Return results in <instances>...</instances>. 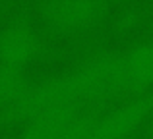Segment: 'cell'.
<instances>
[{"mask_svg":"<svg viewBox=\"0 0 153 139\" xmlns=\"http://www.w3.org/2000/svg\"><path fill=\"white\" fill-rule=\"evenodd\" d=\"M153 95L134 97L99 116H87L79 139H122L140 124L151 120Z\"/></svg>","mask_w":153,"mask_h":139,"instance_id":"cell-1","label":"cell"},{"mask_svg":"<svg viewBox=\"0 0 153 139\" xmlns=\"http://www.w3.org/2000/svg\"><path fill=\"white\" fill-rule=\"evenodd\" d=\"M85 120L76 106L39 112L25 122L19 139H79Z\"/></svg>","mask_w":153,"mask_h":139,"instance_id":"cell-2","label":"cell"},{"mask_svg":"<svg viewBox=\"0 0 153 139\" xmlns=\"http://www.w3.org/2000/svg\"><path fill=\"white\" fill-rule=\"evenodd\" d=\"M41 37L27 23H12L0 31V66L23 70L37 58Z\"/></svg>","mask_w":153,"mask_h":139,"instance_id":"cell-3","label":"cell"},{"mask_svg":"<svg viewBox=\"0 0 153 139\" xmlns=\"http://www.w3.org/2000/svg\"><path fill=\"white\" fill-rule=\"evenodd\" d=\"M114 83L124 87L153 85V39L140 41L114 56Z\"/></svg>","mask_w":153,"mask_h":139,"instance_id":"cell-4","label":"cell"},{"mask_svg":"<svg viewBox=\"0 0 153 139\" xmlns=\"http://www.w3.org/2000/svg\"><path fill=\"white\" fill-rule=\"evenodd\" d=\"M103 8V0H45L43 14L60 29H76L93 21Z\"/></svg>","mask_w":153,"mask_h":139,"instance_id":"cell-5","label":"cell"},{"mask_svg":"<svg viewBox=\"0 0 153 139\" xmlns=\"http://www.w3.org/2000/svg\"><path fill=\"white\" fill-rule=\"evenodd\" d=\"M149 122H151V129H153V114H151V120Z\"/></svg>","mask_w":153,"mask_h":139,"instance_id":"cell-6","label":"cell"}]
</instances>
